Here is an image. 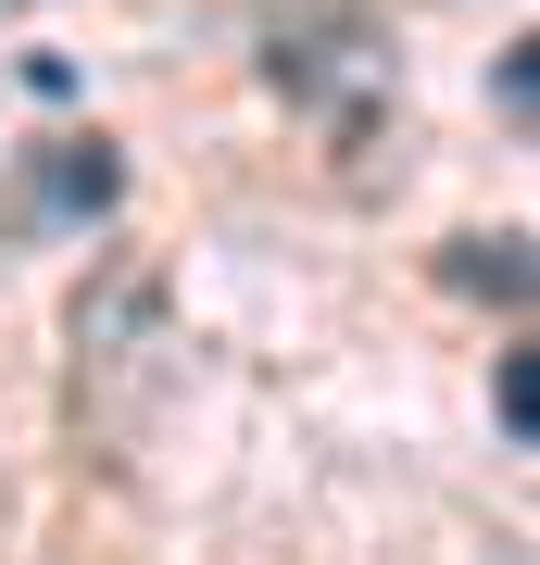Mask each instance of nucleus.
<instances>
[{
	"label": "nucleus",
	"mask_w": 540,
	"mask_h": 565,
	"mask_svg": "<svg viewBox=\"0 0 540 565\" xmlns=\"http://www.w3.org/2000/svg\"><path fill=\"white\" fill-rule=\"evenodd\" d=\"M264 76L289 88L301 114L327 126L340 151H364L390 126V39L364 13H315V25H277V51H264Z\"/></svg>",
	"instance_id": "1"
},
{
	"label": "nucleus",
	"mask_w": 540,
	"mask_h": 565,
	"mask_svg": "<svg viewBox=\"0 0 540 565\" xmlns=\"http://www.w3.org/2000/svg\"><path fill=\"white\" fill-rule=\"evenodd\" d=\"M114 202H126V163H114V139H51V151H25L13 226H100Z\"/></svg>",
	"instance_id": "2"
},
{
	"label": "nucleus",
	"mask_w": 540,
	"mask_h": 565,
	"mask_svg": "<svg viewBox=\"0 0 540 565\" xmlns=\"http://www.w3.org/2000/svg\"><path fill=\"white\" fill-rule=\"evenodd\" d=\"M441 277L465 289V302L528 315V239H516V226H502V239H453V252H441Z\"/></svg>",
	"instance_id": "3"
},
{
	"label": "nucleus",
	"mask_w": 540,
	"mask_h": 565,
	"mask_svg": "<svg viewBox=\"0 0 540 565\" xmlns=\"http://www.w3.org/2000/svg\"><path fill=\"white\" fill-rule=\"evenodd\" d=\"M490 390H502V440L528 452V440H540V364H528V352H502V377H490Z\"/></svg>",
	"instance_id": "4"
},
{
	"label": "nucleus",
	"mask_w": 540,
	"mask_h": 565,
	"mask_svg": "<svg viewBox=\"0 0 540 565\" xmlns=\"http://www.w3.org/2000/svg\"><path fill=\"white\" fill-rule=\"evenodd\" d=\"M490 102H502V114H516V126L540 114V76H528V51H502V63H490Z\"/></svg>",
	"instance_id": "5"
}]
</instances>
